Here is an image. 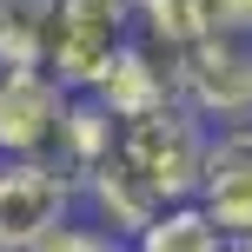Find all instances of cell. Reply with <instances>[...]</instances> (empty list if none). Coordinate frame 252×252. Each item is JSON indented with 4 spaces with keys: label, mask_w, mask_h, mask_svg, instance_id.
Returning <instances> with one entry per match:
<instances>
[{
    "label": "cell",
    "mask_w": 252,
    "mask_h": 252,
    "mask_svg": "<svg viewBox=\"0 0 252 252\" xmlns=\"http://www.w3.org/2000/svg\"><path fill=\"white\" fill-rule=\"evenodd\" d=\"M206 146H213V139H206L199 113H192L186 100H166V106H153V113H139V120H120L113 159L133 179H146L159 206H173V199H192V192H199Z\"/></svg>",
    "instance_id": "obj_1"
},
{
    "label": "cell",
    "mask_w": 252,
    "mask_h": 252,
    "mask_svg": "<svg viewBox=\"0 0 252 252\" xmlns=\"http://www.w3.org/2000/svg\"><path fill=\"white\" fill-rule=\"evenodd\" d=\"M126 40H133V0H47L40 66L60 87L93 93V80L120 60Z\"/></svg>",
    "instance_id": "obj_2"
},
{
    "label": "cell",
    "mask_w": 252,
    "mask_h": 252,
    "mask_svg": "<svg viewBox=\"0 0 252 252\" xmlns=\"http://www.w3.org/2000/svg\"><path fill=\"white\" fill-rule=\"evenodd\" d=\"M66 100H73V87H60L40 60L0 66V159H53L60 166Z\"/></svg>",
    "instance_id": "obj_3"
},
{
    "label": "cell",
    "mask_w": 252,
    "mask_h": 252,
    "mask_svg": "<svg viewBox=\"0 0 252 252\" xmlns=\"http://www.w3.org/2000/svg\"><path fill=\"white\" fill-rule=\"evenodd\" d=\"M179 100L199 120L252 126V33H199L179 53Z\"/></svg>",
    "instance_id": "obj_4"
},
{
    "label": "cell",
    "mask_w": 252,
    "mask_h": 252,
    "mask_svg": "<svg viewBox=\"0 0 252 252\" xmlns=\"http://www.w3.org/2000/svg\"><path fill=\"white\" fill-rule=\"evenodd\" d=\"M80 179L53 159H0V252H33L73 219Z\"/></svg>",
    "instance_id": "obj_5"
},
{
    "label": "cell",
    "mask_w": 252,
    "mask_h": 252,
    "mask_svg": "<svg viewBox=\"0 0 252 252\" xmlns=\"http://www.w3.org/2000/svg\"><path fill=\"white\" fill-rule=\"evenodd\" d=\"M192 199L206 206L226 239H246L252 232V126H219V139L206 146V173Z\"/></svg>",
    "instance_id": "obj_6"
},
{
    "label": "cell",
    "mask_w": 252,
    "mask_h": 252,
    "mask_svg": "<svg viewBox=\"0 0 252 252\" xmlns=\"http://www.w3.org/2000/svg\"><path fill=\"white\" fill-rule=\"evenodd\" d=\"M93 100H100L113 120H139V113H153V106L179 100V60H166V53L126 40L120 60L93 80Z\"/></svg>",
    "instance_id": "obj_7"
},
{
    "label": "cell",
    "mask_w": 252,
    "mask_h": 252,
    "mask_svg": "<svg viewBox=\"0 0 252 252\" xmlns=\"http://www.w3.org/2000/svg\"><path fill=\"white\" fill-rule=\"evenodd\" d=\"M80 192L93 199V213H100V226H106V232H120L126 246H133L139 232L153 226V213H159V199H153V186H146V179H133V173H126L120 159H106L100 173H87V179H80Z\"/></svg>",
    "instance_id": "obj_8"
},
{
    "label": "cell",
    "mask_w": 252,
    "mask_h": 252,
    "mask_svg": "<svg viewBox=\"0 0 252 252\" xmlns=\"http://www.w3.org/2000/svg\"><path fill=\"white\" fill-rule=\"evenodd\" d=\"M113 146H120V120L93 93H73L66 100V126H60V166L73 179H87V173H100L113 159Z\"/></svg>",
    "instance_id": "obj_9"
},
{
    "label": "cell",
    "mask_w": 252,
    "mask_h": 252,
    "mask_svg": "<svg viewBox=\"0 0 252 252\" xmlns=\"http://www.w3.org/2000/svg\"><path fill=\"white\" fill-rule=\"evenodd\" d=\"M232 239L206 219V206L199 199H173V206H159L153 213V226L133 239V252H226Z\"/></svg>",
    "instance_id": "obj_10"
},
{
    "label": "cell",
    "mask_w": 252,
    "mask_h": 252,
    "mask_svg": "<svg viewBox=\"0 0 252 252\" xmlns=\"http://www.w3.org/2000/svg\"><path fill=\"white\" fill-rule=\"evenodd\" d=\"M33 252H133V246H126L120 232H93V226H73V219H66V226H53Z\"/></svg>",
    "instance_id": "obj_11"
},
{
    "label": "cell",
    "mask_w": 252,
    "mask_h": 252,
    "mask_svg": "<svg viewBox=\"0 0 252 252\" xmlns=\"http://www.w3.org/2000/svg\"><path fill=\"white\" fill-rule=\"evenodd\" d=\"M232 246H239V252H252V232H246V239H232Z\"/></svg>",
    "instance_id": "obj_12"
},
{
    "label": "cell",
    "mask_w": 252,
    "mask_h": 252,
    "mask_svg": "<svg viewBox=\"0 0 252 252\" xmlns=\"http://www.w3.org/2000/svg\"><path fill=\"white\" fill-rule=\"evenodd\" d=\"M226 252H239V246H226Z\"/></svg>",
    "instance_id": "obj_13"
}]
</instances>
